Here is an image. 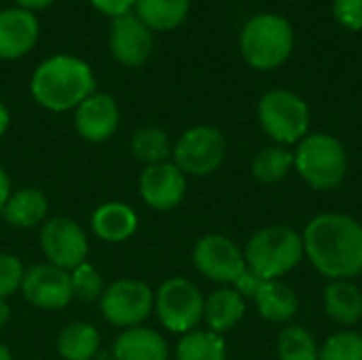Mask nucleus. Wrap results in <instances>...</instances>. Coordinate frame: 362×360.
<instances>
[{
  "label": "nucleus",
  "mask_w": 362,
  "mask_h": 360,
  "mask_svg": "<svg viewBox=\"0 0 362 360\" xmlns=\"http://www.w3.org/2000/svg\"><path fill=\"white\" fill-rule=\"evenodd\" d=\"M303 250L310 263L331 280H352L362 274V225L339 212L312 219L305 227Z\"/></svg>",
  "instance_id": "obj_1"
},
{
  "label": "nucleus",
  "mask_w": 362,
  "mask_h": 360,
  "mask_svg": "<svg viewBox=\"0 0 362 360\" xmlns=\"http://www.w3.org/2000/svg\"><path fill=\"white\" fill-rule=\"evenodd\" d=\"M34 100L53 112H64L85 102L93 89L95 79L91 68L72 55H55L45 59L32 76Z\"/></svg>",
  "instance_id": "obj_2"
},
{
  "label": "nucleus",
  "mask_w": 362,
  "mask_h": 360,
  "mask_svg": "<svg viewBox=\"0 0 362 360\" xmlns=\"http://www.w3.org/2000/svg\"><path fill=\"white\" fill-rule=\"evenodd\" d=\"M303 236L288 225H272L257 231L246 246V267L261 280H280L303 259Z\"/></svg>",
  "instance_id": "obj_3"
},
{
  "label": "nucleus",
  "mask_w": 362,
  "mask_h": 360,
  "mask_svg": "<svg viewBox=\"0 0 362 360\" xmlns=\"http://www.w3.org/2000/svg\"><path fill=\"white\" fill-rule=\"evenodd\" d=\"M295 168L312 189L333 191L348 174L346 146L331 134H310L297 146Z\"/></svg>",
  "instance_id": "obj_4"
},
{
  "label": "nucleus",
  "mask_w": 362,
  "mask_h": 360,
  "mask_svg": "<svg viewBox=\"0 0 362 360\" xmlns=\"http://www.w3.org/2000/svg\"><path fill=\"white\" fill-rule=\"evenodd\" d=\"M295 34L291 23L280 15H257L252 17L242 34L240 49L248 66L257 70H274L282 66L293 51Z\"/></svg>",
  "instance_id": "obj_5"
},
{
  "label": "nucleus",
  "mask_w": 362,
  "mask_h": 360,
  "mask_svg": "<svg viewBox=\"0 0 362 360\" xmlns=\"http://www.w3.org/2000/svg\"><path fill=\"white\" fill-rule=\"evenodd\" d=\"M259 123L278 144H295L308 136L310 108L288 89H274L259 102Z\"/></svg>",
  "instance_id": "obj_6"
},
{
  "label": "nucleus",
  "mask_w": 362,
  "mask_h": 360,
  "mask_svg": "<svg viewBox=\"0 0 362 360\" xmlns=\"http://www.w3.org/2000/svg\"><path fill=\"white\" fill-rule=\"evenodd\" d=\"M161 325L172 333H191L204 318V297L187 278L165 280L155 297Z\"/></svg>",
  "instance_id": "obj_7"
},
{
  "label": "nucleus",
  "mask_w": 362,
  "mask_h": 360,
  "mask_svg": "<svg viewBox=\"0 0 362 360\" xmlns=\"http://www.w3.org/2000/svg\"><path fill=\"white\" fill-rule=\"evenodd\" d=\"M227 155L225 136L210 125L191 127L174 146V161L182 174L208 176L216 172Z\"/></svg>",
  "instance_id": "obj_8"
},
{
  "label": "nucleus",
  "mask_w": 362,
  "mask_h": 360,
  "mask_svg": "<svg viewBox=\"0 0 362 360\" xmlns=\"http://www.w3.org/2000/svg\"><path fill=\"white\" fill-rule=\"evenodd\" d=\"M193 263L208 280L218 284H235L246 272V259L240 246L227 236H204L193 248Z\"/></svg>",
  "instance_id": "obj_9"
},
{
  "label": "nucleus",
  "mask_w": 362,
  "mask_h": 360,
  "mask_svg": "<svg viewBox=\"0 0 362 360\" xmlns=\"http://www.w3.org/2000/svg\"><path fill=\"white\" fill-rule=\"evenodd\" d=\"M153 310V293L144 282L119 280L102 295V314L110 325L136 327L148 318Z\"/></svg>",
  "instance_id": "obj_10"
},
{
  "label": "nucleus",
  "mask_w": 362,
  "mask_h": 360,
  "mask_svg": "<svg viewBox=\"0 0 362 360\" xmlns=\"http://www.w3.org/2000/svg\"><path fill=\"white\" fill-rule=\"evenodd\" d=\"M40 246L49 263L59 269H74L85 263L87 257V238L83 229L66 216H55L45 223Z\"/></svg>",
  "instance_id": "obj_11"
},
{
  "label": "nucleus",
  "mask_w": 362,
  "mask_h": 360,
  "mask_svg": "<svg viewBox=\"0 0 362 360\" xmlns=\"http://www.w3.org/2000/svg\"><path fill=\"white\" fill-rule=\"evenodd\" d=\"M23 297L42 310H62L72 299L70 274L55 265H34L23 274Z\"/></svg>",
  "instance_id": "obj_12"
},
{
  "label": "nucleus",
  "mask_w": 362,
  "mask_h": 360,
  "mask_svg": "<svg viewBox=\"0 0 362 360\" xmlns=\"http://www.w3.org/2000/svg\"><path fill=\"white\" fill-rule=\"evenodd\" d=\"M187 193V178L176 163L148 166L140 176V195L155 210L176 208Z\"/></svg>",
  "instance_id": "obj_13"
},
{
  "label": "nucleus",
  "mask_w": 362,
  "mask_h": 360,
  "mask_svg": "<svg viewBox=\"0 0 362 360\" xmlns=\"http://www.w3.org/2000/svg\"><path fill=\"white\" fill-rule=\"evenodd\" d=\"M110 51L123 66H140L153 51V34L138 15L117 17L110 32Z\"/></svg>",
  "instance_id": "obj_14"
},
{
  "label": "nucleus",
  "mask_w": 362,
  "mask_h": 360,
  "mask_svg": "<svg viewBox=\"0 0 362 360\" xmlns=\"http://www.w3.org/2000/svg\"><path fill=\"white\" fill-rule=\"evenodd\" d=\"M76 132L89 142L108 140L119 127V106L106 93H91L76 106Z\"/></svg>",
  "instance_id": "obj_15"
},
{
  "label": "nucleus",
  "mask_w": 362,
  "mask_h": 360,
  "mask_svg": "<svg viewBox=\"0 0 362 360\" xmlns=\"http://www.w3.org/2000/svg\"><path fill=\"white\" fill-rule=\"evenodd\" d=\"M38 38V21L25 8L0 11V59L23 57Z\"/></svg>",
  "instance_id": "obj_16"
},
{
  "label": "nucleus",
  "mask_w": 362,
  "mask_h": 360,
  "mask_svg": "<svg viewBox=\"0 0 362 360\" xmlns=\"http://www.w3.org/2000/svg\"><path fill=\"white\" fill-rule=\"evenodd\" d=\"M257 312L269 323H291L299 312L297 293L282 280H263L255 293Z\"/></svg>",
  "instance_id": "obj_17"
},
{
  "label": "nucleus",
  "mask_w": 362,
  "mask_h": 360,
  "mask_svg": "<svg viewBox=\"0 0 362 360\" xmlns=\"http://www.w3.org/2000/svg\"><path fill=\"white\" fill-rule=\"evenodd\" d=\"M115 360H168V344L153 329L132 327L115 342Z\"/></svg>",
  "instance_id": "obj_18"
},
{
  "label": "nucleus",
  "mask_w": 362,
  "mask_h": 360,
  "mask_svg": "<svg viewBox=\"0 0 362 360\" xmlns=\"http://www.w3.org/2000/svg\"><path fill=\"white\" fill-rule=\"evenodd\" d=\"M91 227L98 238L104 242H123L132 238L138 229L136 212L119 202H110L100 206L91 216Z\"/></svg>",
  "instance_id": "obj_19"
},
{
  "label": "nucleus",
  "mask_w": 362,
  "mask_h": 360,
  "mask_svg": "<svg viewBox=\"0 0 362 360\" xmlns=\"http://www.w3.org/2000/svg\"><path fill=\"white\" fill-rule=\"evenodd\" d=\"M246 314L244 297L235 289H218L204 301V318L214 333L233 329Z\"/></svg>",
  "instance_id": "obj_20"
},
{
  "label": "nucleus",
  "mask_w": 362,
  "mask_h": 360,
  "mask_svg": "<svg viewBox=\"0 0 362 360\" xmlns=\"http://www.w3.org/2000/svg\"><path fill=\"white\" fill-rule=\"evenodd\" d=\"M325 312L339 325L352 327L362 318V293L350 280H333L327 284L325 295Z\"/></svg>",
  "instance_id": "obj_21"
},
{
  "label": "nucleus",
  "mask_w": 362,
  "mask_h": 360,
  "mask_svg": "<svg viewBox=\"0 0 362 360\" xmlns=\"http://www.w3.org/2000/svg\"><path fill=\"white\" fill-rule=\"evenodd\" d=\"M45 214H47V197L42 191L32 187L13 193L2 208L4 221L13 227H34L45 219Z\"/></svg>",
  "instance_id": "obj_22"
},
{
  "label": "nucleus",
  "mask_w": 362,
  "mask_h": 360,
  "mask_svg": "<svg viewBox=\"0 0 362 360\" xmlns=\"http://www.w3.org/2000/svg\"><path fill=\"white\" fill-rule=\"evenodd\" d=\"M191 0H136L138 19L148 30H174L178 28L187 13H189Z\"/></svg>",
  "instance_id": "obj_23"
},
{
  "label": "nucleus",
  "mask_w": 362,
  "mask_h": 360,
  "mask_svg": "<svg viewBox=\"0 0 362 360\" xmlns=\"http://www.w3.org/2000/svg\"><path fill=\"white\" fill-rule=\"evenodd\" d=\"M295 168V153H291L284 146H267L261 149L252 157V176L261 185H274L288 176V172Z\"/></svg>",
  "instance_id": "obj_24"
},
{
  "label": "nucleus",
  "mask_w": 362,
  "mask_h": 360,
  "mask_svg": "<svg viewBox=\"0 0 362 360\" xmlns=\"http://www.w3.org/2000/svg\"><path fill=\"white\" fill-rule=\"evenodd\" d=\"M100 348V333L85 323H74L59 333L57 352L66 360H91Z\"/></svg>",
  "instance_id": "obj_25"
},
{
  "label": "nucleus",
  "mask_w": 362,
  "mask_h": 360,
  "mask_svg": "<svg viewBox=\"0 0 362 360\" xmlns=\"http://www.w3.org/2000/svg\"><path fill=\"white\" fill-rule=\"evenodd\" d=\"M178 360H227L225 339L214 331H191L176 348Z\"/></svg>",
  "instance_id": "obj_26"
},
{
  "label": "nucleus",
  "mask_w": 362,
  "mask_h": 360,
  "mask_svg": "<svg viewBox=\"0 0 362 360\" xmlns=\"http://www.w3.org/2000/svg\"><path fill=\"white\" fill-rule=\"evenodd\" d=\"M318 344L301 325H286L278 335L280 360H318Z\"/></svg>",
  "instance_id": "obj_27"
},
{
  "label": "nucleus",
  "mask_w": 362,
  "mask_h": 360,
  "mask_svg": "<svg viewBox=\"0 0 362 360\" xmlns=\"http://www.w3.org/2000/svg\"><path fill=\"white\" fill-rule=\"evenodd\" d=\"M132 153L146 166L165 163L170 157V140L159 127H142L132 136Z\"/></svg>",
  "instance_id": "obj_28"
},
{
  "label": "nucleus",
  "mask_w": 362,
  "mask_h": 360,
  "mask_svg": "<svg viewBox=\"0 0 362 360\" xmlns=\"http://www.w3.org/2000/svg\"><path fill=\"white\" fill-rule=\"evenodd\" d=\"M318 360H362V335L350 329L331 335L322 344Z\"/></svg>",
  "instance_id": "obj_29"
},
{
  "label": "nucleus",
  "mask_w": 362,
  "mask_h": 360,
  "mask_svg": "<svg viewBox=\"0 0 362 360\" xmlns=\"http://www.w3.org/2000/svg\"><path fill=\"white\" fill-rule=\"evenodd\" d=\"M70 289H72V297H76L81 301H93L102 295L104 280L93 265L81 263L70 274Z\"/></svg>",
  "instance_id": "obj_30"
},
{
  "label": "nucleus",
  "mask_w": 362,
  "mask_h": 360,
  "mask_svg": "<svg viewBox=\"0 0 362 360\" xmlns=\"http://www.w3.org/2000/svg\"><path fill=\"white\" fill-rule=\"evenodd\" d=\"M23 267L17 257L13 255H0V301L8 295H13L21 282H23Z\"/></svg>",
  "instance_id": "obj_31"
},
{
  "label": "nucleus",
  "mask_w": 362,
  "mask_h": 360,
  "mask_svg": "<svg viewBox=\"0 0 362 360\" xmlns=\"http://www.w3.org/2000/svg\"><path fill=\"white\" fill-rule=\"evenodd\" d=\"M333 13L341 25L350 30H362V0H335Z\"/></svg>",
  "instance_id": "obj_32"
},
{
  "label": "nucleus",
  "mask_w": 362,
  "mask_h": 360,
  "mask_svg": "<svg viewBox=\"0 0 362 360\" xmlns=\"http://www.w3.org/2000/svg\"><path fill=\"white\" fill-rule=\"evenodd\" d=\"M100 13L110 15V17H123L129 13V8L136 4V0H89Z\"/></svg>",
  "instance_id": "obj_33"
},
{
  "label": "nucleus",
  "mask_w": 362,
  "mask_h": 360,
  "mask_svg": "<svg viewBox=\"0 0 362 360\" xmlns=\"http://www.w3.org/2000/svg\"><path fill=\"white\" fill-rule=\"evenodd\" d=\"M261 284H263V280H261L255 272H250V269L246 267V272L235 280V291H238L242 297H255V293L259 291Z\"/></svg>",
  "instance_id": "obj_34"
},
{
  "label": "nucleus",
  "mask_w": 362,
  "mask_h": 360,
  "mask_svg": "<svg viewBox=\"0 0 362 360\" xmlns=\"http://www.w3.org/2000/svg\"><path fill=\"white\" fill-rule=\"evenodd\" d=\"M8 197H11V182H8L6 172L0 168V210L4 208V204H6Z\"/></svg>",
  "instance_id": "obj_35"
},
{
  "label": "nucleus",
  "mask_w": 362,
  "mask_h": 360,
  "mask_svg": "<svg viewBox=\"0 0 362 360\" xmlns=\"http://www.w3.org/2000/svg\"><path fill=\"white\" fill-rule=\"evenodd\" d=\"M17 2L28 11V8H45V6L53 4L55 0H17Z\"/></svg>",
  "instance_id": "obj_36"
},
{
  "label": "nucleus",
  "mask_w": 362,
  "mask_h": 360,
  "mask_svg": "<svg viewBox=\"0 0 362 360\" xmlns=\"http://www.w3.org/2000/svg\"><path fill=\"white\" fill-rule=\"evenodd\" d=\"M6 127H8V110H6V106L0 102V138L4 136Z\"/></svg>",
  "instance_id": "obj_37"
},
{
  "label": "nucleus",
  "mask_w": 362,
  "mask_h": 360,
  "mask_svg": "<svg viewBox=\"0 0 362 360\" xmlns=\"http://www.w3.org/2000/svg\"><path fill=\"white\" fill-rule=\"evenodd\" d=\"M8 316H11V312H8V306L4 303V301H0V329L8 323Z\"/></svg>",
  "instance_id": "obj_38"
},
{
  "label": "nucleus",
  "mask_w": 362,
  "mask_h": 360,
  "mask_svg": "<svg viewBox=\"0 0 362 360\" xmlns=\"http://www.w3.org/2000/svg\"><path fill=\"white\" fill-rule=\"evenodd\" d=\"M0 360H13L11 352H8V348H6V346H2V344H0Z\"/></svg>",
  "instance_id": "obj_39"
}]
</instances>
